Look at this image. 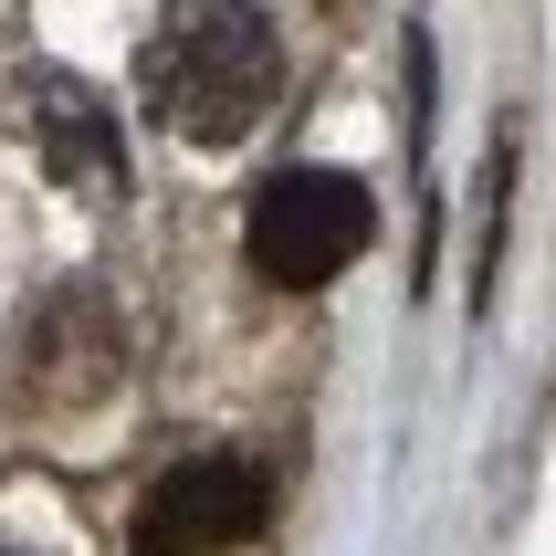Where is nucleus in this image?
<instances>
[{
    "mask_svg": "<svg viewBox=\"0 0 556 556\" xmlns=\"http://www.w3.org/2000/svg\"><path fill=\"white\" fill-rule=\"evenodd\" d=\"M274 85H283V53L252 0H168V22L137 53L148 116L189 148H242L263 126V105H274Z\"/></svg>",
    "mask_w": 556,
    "mask_h": 556,
    "instance_id": "obj_1",
    "label": "nucleus"
},
{
    "mask_svg": "<svg viewBox=\"0 0 556 556\" xmlns=\"http://www.w3.org/2000/svg\"><path fill=\"white\" fill-rule=\"evenodd\" d=\"M378 231V200L368 179H346V168H274V179L252 189V263L263 283L283 294H315V283H337Z\"/></svg>",
    "mask_w": 556,
    "mask_h": 556,
    "instance_id": "obj_2",
    "label": "nucleus"
},
{
    "mask_svg": "<svg viewBox=\"0 0 556 556\" xmlns=\"http://www.w3.org/2000/svg\"><path fill=\"white\" fill-rule=\"evenodd\" d=\"M263 526V472L211 452V463L157 472V494L137 504V556H220Z\"/></svg>",
    "mask_w": 556,
    "mask_h": 556,
    "instance_id": "obj_3",
    "label": "nucleus"
},
{
    "mask_svg": "<svg viewBox=\"0 0 556 556\" xmlns=\"http://www.w3.org/2000/svg\"><path fill=\"white\" fill-rule=\"evenodd\" d=\"M22 116H31V137H42V168H53V179L94 189V200H105V189H126L116 116H105V105H94L74 74H53V63H42V74L22 85Z\"/></svg>",
    "mask_w": 556,
    "mask_h": 556,
    "instance_id": "obj_4",
    "label": "nucleus"
}]
</instances>
